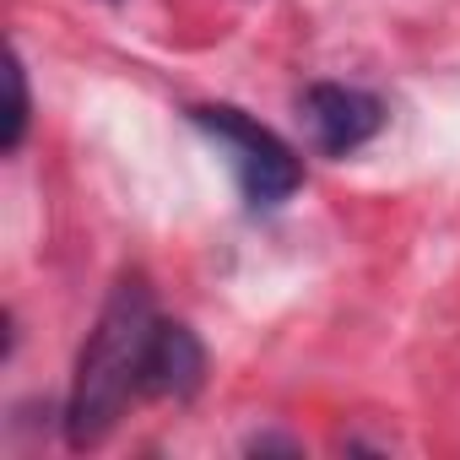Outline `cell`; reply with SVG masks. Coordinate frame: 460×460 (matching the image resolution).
I'll return each mask as SVG.
<instances>
[{"label": "cell", "instance_id": "cell-1", "mask_svg": "<svg viewBox=\"0 0 460 460\" xmlns=\"http://www.w3.org/2000/svg\"><path fill=\"white\" fill-rule=\"evenodd\" d=\"M157 304L146 293L141 277H125L82 358H76V379H71V401H66V438L71 449H93L109 438V428L125 417V406L136 395H146V358H152V341H157Z\"/></svg>", "mask_w": 460, "mask_h": 460}, {"label": "cell", "instance_id": "cell-2", "mask_svg": "<svg viewBox=\"0 0 460 460\" xmlns=\"http://www.w3.org/2000/svg\"><path fill=\"white\" fill-rule=\"evenodd\" d=\"M190 119H195V130H206L211 146L227 157V168H234V179H239V190H244V200H250L255 211L282 206V200L304 184L298 152H293L277 130H266L261 119H250L244 109H234V103H200V109H190Z\"/></svg>", "mask_w": 460, "mask_h": 460}, {"label": "cell", "instance_id": "cell-3", "mask_svg": "<svg viewBox=\"0 0 460 460\" xmlns=\"http://www.w3.org/2000/svg\"><path fill=\"white\" fill-rule=\"evenodd\" d=\"M298 119L325 157H352L358 146H368L379 136L385 103L363 87H347V82H314L298 98Z\"/></svg>", "mask_w": 460, "mask_h": 460}, {"label": "cell", "instance_id": "cell-4", "mask_svg": "<svg viewBox=\"0 0 460 460\" xmlns=\"http://www.w3.org/2000/svg\"><path fill=\"white\" fill-rule=\"evenodd\" d=\"M200 379H206V352H200L195 331L163 320L157 325V341H152V358H146V395L184 401V395L200 390Z\"/></svg>", "mask_w": 460, "mask_h": 460}, {"label": "cell", "instance_id": "cell-5", "mask_svg": "<svg viewBox=\"0 0 460 460\" xmlns=\"http://www.w3.org/2000/svg\"><path fill=\"white\" fill-rule=\"evenodd\" d=\"M6 130H0V152H17L22 136H28V76H22V60L12 55L6 60Z\"/></svg>", "mask_w": 460, "mask_h": 460}, {"label": "cell", "instance_id": "cell-6", "mask_svg": "<svg viewBox=\"0 0 460 460\" xmlns=\"http://www.w3.org/2000/svg\"><path fill=\"white\" fill-rule=\"evenodd\" d=\"M250 449H298V444H293V438H255Z\"/></svg>", "mask_w": 460, "mask_h": 460}]
</instances>
